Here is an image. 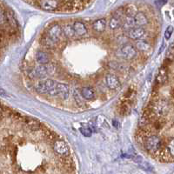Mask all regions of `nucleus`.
Wrapping results in <instances>:
<instances>
[{
    "mask_svg": "<svg viewBox=\"0 0 174 174\" xmlns=\"http://www.w3.org/2000/svg\"><path fill=\"white\" fill-rule=\"evenodd\" d=\"M55 72V66L52 64H42L40 66L31 69L29 71V77L31 78H46L47 75H52Z\"/></svg>",
    "mask_w": 174,
    "mask_h": 174,
    "instance_id": "f257e3e1",
    "label": "nucleus"
},
{
    "mask_svg": "<svg viewBox=\"0 0 174 174\" xmlns=\"http://www.w3.org/2000/svg\"><path fill=\"white\" fill-rule=\"evenodd\" d=\"M145 149L150 152V153H156L159 151L161 149V140L156 135H150L148 136L144 143Z\"/></svg>",
    "mask_w": 174,
    "mask_h": 174,
    "instance_id": "f03ea898",
    "label": "nucleus"
},
{
    "mask_svg": "<svg viewBox=\"0 0 174 174\" xmlns=\"http://www.w3.org/2000/svg\"><path fill=\"white\" fill-rule=\"evenodd\" d=\"M48 95L52 97H59L62 99H66L69 97V87L64 84L58 83L55 88Z\"/></svg>",
    "mask_w": 174,
    "mask_h": 174,
    "instance_id": "7ed1b4c3",
    "label": "nucleus"
},
{
    "mask_svg": "<svg viewBox=\"0 0 174 174\" xmlns=\"http://www.w3.org/2000/svg\"><path fill=\"white\" fill-rule=\"evenodd\" d=\"M37 3L43 10L48 11H56L61 4L60 1H57V0H41V1H37Z\"/></svg>",
    "mask_w": 174,
    "mask_h": 174,
    "instance_id": "20e7f679",
    "label": "nucleus"
},
{
    "mask_svg": "<svg viewBox=\"0 0 174 174\" xmlns=\"http://www.w3.org/2000/svg\"><path fill=\"white\" fill-rule=\"evenodd\" d=\"M53 149L56 153L61 156H67L70 153V149L67 144L63 140H57L53 145Z\"/></svg>",
    "mask_w": 174,
    "mask_h": 174,
    "instance_id": "39448f33",
    "label": "nucleus"
},
{
    "mask_svg": "<svg viewBox=\"0 0 174 174\" xmlns=\"http://www.w3.org/2000/svg\"><path fill=\"white\" fill-rule=\"evenodd\" d=\"M121 57L125 59H133L137 55V50L132 45H124L120 49Z\"/></svg>",
    "mask_w": 174,
    "mask_h": 174,
    "instance_id": "423d86ee",
    "label": "nucleus"
},
{
    "mask_svg": "<svg viewBox=\"0 0 174 174\" xmlns=\"http://www.w3.org/2000/svg\"><path fill=\"white\" fill-rule=\"evenodd\" d=\"M63 31H62V28L60 27V25H53L48 31L47 32V37L53 42V43H57L59 38L61 37Z\"/></svg>",
    "mask_w": 174,
    "mask_h": 174,
    "instance_id": "0eeeda50",
    "label": "nucleus"
},
{
    "mask_svg": "<svg viewBox=\"0 0 174 174\" xmlns=\"http://www.w3.org/2000/svg\"><path fill=\"white\" fill-rule=\"evenodd\" d=\"M145 31L142 27H135L125 31V36L133 40H139L144 37Z\"/></svg>",
    "mask_w": 174,
    "mask_h": 174,
    "instance_id": "6e6552de",
    "label": "nucleus"
},
{
    "mask_svg": "<svg viewBox=\"0 0 174 174\" xmlns=\"http://www.w3.org/2000/svg\"><path fill=\"white\" fill-rule=\"evenodd\" d=\"M105 82H106V85L108 86V88L111 90H116L120 85V81H119L118 78L113 74L107 75L105 78Z\"/></svg>",
    "mask_w": 174,
    "mask_h": 174,
    "instance_id": "1a4fd4ad",
    "label": "nucleus"
},
{
    "mask_svg": "<svg viewBox=\"0 0 174 174\" xmlns=\"http://www.w3.org/2000/svg\"><path fill=\"white\" fill-rule=\"evenodd\" d=\"M74 34L78 36H84L87 33V29L85 25L81 21H76L72 25Z\"/></svg>",
    "mask_w": 174,
    "mask_h": 174,
    "instance_id": "9d476101",
    "label": "nucleus"
},
{
    "mask_svg": "<svg viewBox=\"0 0 174 174\" xmlns=\"http://www.w3.org/2000/svg\"><path fill=\"white\" fill-rule=\"evenodd\" d=\"M133 18L135 25H137L138 27H142L148 24V18L143 12H137L133 17Z\"/></svg>",
    "mask_w": 174,
    "mask_h": 174,
    "instance_id": "9b49d317",
    "label": "nucleus"
},
{
    "mask_svg": "<svg viewBox=\"0 0 174 174\" xmlns=\"http://www.w3.org/2000/svg\"><path fill=\"white\" fill-rule=\"evenodd\" d=\"M106 20L104 18H100L92 23V28L97 32H104L106 29Z\"/></svg>",
    "mask_w": 174,
    "mask_h": 174,
    "instance_id": "f8f14e48",
    "label": "nucleus"
},
{
    "mask_svg": "<svg viewBox=\"0 0 174 174\" xmlns=\"http://www.w3.org/2000/svg\"><path fill=\"white\" fill-rule=\"evenodd\" d=\"M81 97L86 100H92L95 98V92L91 87H84L80 91Z\"/></svg>",
    "mask_w": 174,
    "mask_h": 174,
    "instance_id": "ddd939ff",
    "label": "nucleus"
},
{
    "mask_svg": "<svg viewBox=\"0 0 174 174\" xmlns=\"http://www.w3.org/2000/svg\"><path fill=\"white\" fill-rule=\"evenodd\" d=\"M166 69H167V67L164 66V65L159 69V72L156 78L157 84H163L167 80V70Z\"/></svg>",
    "mask_w": 174,
    "mask_h": 174,
    "instance_id": "4468645a",
    "label": "nucleus"
},
{
    "mask_svg": "<svg viewBox=\"0 0 174 174\" xmlns=\"http://www.w3.org/2000/svg\"><path fill=\"white\" fill-rule=\"evenodd\" d=\"M36 59L41 64H47L50 61L48 54L45 52H37L36 54Z\"/></svg>",
    "mask_w": 174,
    "mask_h": 174,
    "instance_id": "2eb2a0df",
    "label": "nucleus"
},
{
    "mask_svg": "<svg viewBox=\"0 0 174 174\" xmlns=\"http://www.w3.org/2000/svg\"><path fill=\"white\" fill-rule=\"evenodd\" d=\"M135 26V23H134V18L133 17H126L124 20H123V25L122 27L124 28V30L129 31L130 29L134 28Z\"/></svg>",
    "mask_w": 174,
    "mask_h": 174,
    "instance_id": "dca6fc26",
    "label": "nucleus"
},
{
    "mask_svg": "<svg viewBox=\"0 0 174 174\" xmlns=\"http://www.w3.org/2000/svg\"><path fill=\"white\" fill-rule=\"evenodd\" d=\"M123 25V20L121 18H117V17H112L110 22H109V26L112 30H116L119 27H121Z\"/></svg>",
    "mask_w": 174,
    "mask_h": 174,
    "instance_id": "f3484780",
    "label": "nucleus"
},
{
    "mask_svg": "<svg viewBox=\"0 0 174 174\" xmlns=\"http://www.w3.org/2000/svg\"><path fill=\"white\" fill-rule=\"evenodd\" d=\"M136 48L138 50H139V51L146 52V51H148L151 48V46H150V43L148 42H146L145 40H139L136 43Z\"/></svg>",
    "mask_w": 174,
    "mask_h": 174,
    "instance_id": "a211bd4d",
    "label": "nucleus"
},
{
    "mask_svg": "<svg viewBox=\"0 0 174 174\" xmlns=\"http://www.w3.org/2000/svg\"><path fill=\"white\" fill-rule=\"evenodd\" d=\"M130 103H132V101H123L122 102V104L120 105V110H119V112L122 115H126L130 112Z\"/></svg>",
    "mask_w": 174,
    "mask_h": 174,
    "instance_id": "6ab92c4d",
    "label": "nucleus"
},
{
    "mask_svg": "<svg viewBox=\"0 0 174 174\" xmlns=\"http://www.w3.org/2000/svg\"><path fill=\"white\" fill-rule=\"evenodd\" d=\"M25 124L32 130H37L40 128V124L37 120L32 119V118H27Z\"/></svg>",
    "mask_w": 174,
    "mask_h": 174,
    "instance_id": "aec40b11",
    "label": "nucleus"
},
{
    "mask_svg": "<svg viewBox=\"0 0 174 174\" xmlns=\"http://www.w3.org/2000/svg\"><path fill=\"white\" fill-rule=\"evenodd\" d=\"M124 15H126V17H134L135 14L138 12L135 5H129L126 7H124Z\"/></svg>",
    "mask_w": 174,
    "mask_h": 174,
    "instance_id": "412c9836",
    "label": "nucleus"
},
{
    "mask_svg": "<svg viewBox=\"0 0 174 174\" xmlns=\"http://www.w3.org/2000/svg\"><path fill=\"white\" fill-rule=\"evenodd\" d=\"M6 15V20L7 22H9V24L12 26V27H17V21L15 19V16L13 14V12L11 11H9L7 12H5Z\"/></svg>",
    "mask_w": 174,
    "mask_h": 174,
    "instance_id": "4be33fe9",
    "label": "nucleus"
},
{
    "mask_svg": "<svg viewBox=\"0 0 174 174\" xmlns=\"http://www.w3.org/2000/svg\"><path fill=\"white\" fill-rule=\"evenodd\" d=\"M63 33L67 37H72L75 34H74V31H73V28L72 25H65L64 27V29L62 30Z\"/></svg>",
    "mask_w": 174,
    "mask_h": 174,
    "instance_id": "5701e85b",
    "label": "nucleus"
},
{
    "mask_svg": "<svg viewBox=\"0 0 174 174\" xmlns=\"http://www.w3.org/2000/svg\"><path fill=\"white\" fill-rule=\"evenodd\" d=\"M135 93V90L133 88H130L127 92H125V94L124 95L123 98V101H132V98H133Z\"/></svg>",
    "mask_w": 174,
    "mask_h": 174,
    "instance_id": "b1692460",
    "label": "nucleus"
},
{
    "mask_svg": "<svg viewBox=\"0 0 174 174\" xmlns=\"http://www.w3.org/2000/svg\"><path fill=\"white\" fill-rule=\"evenodd\" d=\"M124 7H120V8H118V9H117L114 12H113V15H112V17H117V18H123V17H124Z\"/></svg>",
    "mask_w": 174,
    "mask_h": 174,
    "instance_id": "393cba45",
    "label": "nucleus"
},
{
    "mask_svg": "<svg viewBox=\"0 0 174 174\" xmlns=\"http://www.w3.org/2000/svg\"><path fill=\"white\" fill-rule=\"evenodd\" d=\"M80 132L84 137H91L92 134V130L90 128H88V127H82L80 129Z\"/></svg>",
    "mask_w": 174,
    "mask_h": 174,
    "instance_id": "a878e982",
    "label": "nucleus"
},
{
    "mask_svg": "<svg viewBox=\"0 0 174 174\" xmlns=\"http://www.w3.org/2000/svg\"><path fill=\"white\" fill-rule=\"evenodd\" d=\"M7 22L6 20V15H5V11L0 7V25H5Z\"/></svg>",
    "mask_w": 174,
    "mask_h": 174,
    "instance_id": "bb28decb",
    "label": "nucleus"
},
{
    "mask_svg": "<svg viewBox=\"0 0 174 174\" xmlns=\"http://www.w3.org/2000/svg\"><path fill=\"white\" fill-rule=\"evenodd\" d=\"M172 31H173V28L171 26L168 27V29L165 31V37L166 39H169L171 36V33H172Z\"/></svg>",
    "mask_w": 174,
    "mask_h": 174,
    "instance_id": "cd10ccee",
    "label": "nucleus"
},
{
    "mask_svg": "<svg viewBox=\"0 0 174 174\" xmlns=\"http://www.w3.org/2000/svg\"><path fill=\"white\" fill-rule=\"evenodd\" d=\"M0 96L1 97H5V98H7L9 95H8V93L3 89V88H1V87H0Z\"/></svg>",
    "mask_w": 174,
    "mask_h": 174,
    "instance_id": "c85d7f7f",
    "label": "nucleus"
},
{
    "mask_svg": "<svg viewBox=\"0 0 174 174\" xmlns=\"http://www.w3.org/2000/svg\"><path fill=\"white\" fill-rule=\"evenodd\" d=\"M97 118H98V119H97V124H96L98 126V125H99V124H100L99 120L101 119V117H98ZM102 123H103V124H107V122H106V120H105L104 118H103V119H102Z\"/></svg>",
    "mask_w": 174,
    "mask_h": 174,
    "instance_id": "c756f323",
    "label": "nucleus"
},
{
    "mask_svg": "<svg viewBox=\"0 0 174 174\" xmlns=\"http://www.w3.org/2000/svg\"><path fill=\"white\" fill-rule=\"evenodd\" d=\"M2 116V108H1V105H0V118Z\"/></svg>",
    "mask_w": 174,
    "mask_h": 174,
    "instance_id": "7c9ffc66",
    "label": "nucleus"
}]
</instances>
